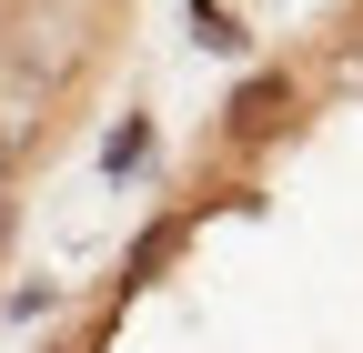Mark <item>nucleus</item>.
<instances>
[{
	"mask_svg": "<svg viewBox=\"0 0 363 353\" xmlns=\"http://www.w3.org/2000/svg\"><path fill=\"white\" fill-rule=\"evenodd\" d=\"M293 111H303V81L293 71H252L242 91L222 101V142L252 152V142H272V131H293Z\"/></svg>",
	"mask_w": 363,
	"mask_h": 353,
	"instance_id": "nucleus-2",
	"label": "nucleus"
},
{
	"mask_svg": "<svg viewBox=\"0 0 363 353\" xmlns=\"http://www.w3.org/2000/svg\"><path fill=\"white\" fill-rule=\"evenodd\" d=\"M172 242H182V223H152V232H142V252H131V283H152L162 262H172Z\"/></svg>",
	"mask_w": 363,
	"mask_h": 353,
	"instance_id": "nucleus-5",
	"label": "nucleus"
},
{
	"mask_svg": "<svg viewBox=\"0 0 363 353\" xmlns=\"http://www.w3.org/2000/svg\"><path fill=\"white\" fill-rule=\"evenodd\" d=\"M323 91H333V101H363V21H343V30L323 40Z\"/></svg>",
	"mask_w": 363,
	"mask_h": 353,
	"instance_id": "nucleus-3",
	"label": "nucleus"
},
{
	"mask_svg": "<svg viewBox=\"0 0 363 353\" xmlns=\"http://www.w3.org/2000/svg\"><path fill=\"white\" fill-rule=\"evenodd\" d=\"M30 111H40V91H21V81H0V162H21V152L40 142V121H30Z\"/></svg>",
	"mask_w": 363,
	"mask_h": 353,
	"instance_id": "nucleus-4",
	"label": "nucleus"
},
{
	"mask_svg": "<svg viewBox=\"0 0 363 353\" xmlns=\"http://www.w3.org/2000/svg\"><path fill=\"white\" fill-rule=\"evenodd\" d=\"M101 61V11L91 0H0V81L61 101Z\"/></svg>",
	"mask_w": 363,
	"mask_h": 353,
	"instance_id": "nucleus-1",
	"label": "nucleus"
}]
</instances>
